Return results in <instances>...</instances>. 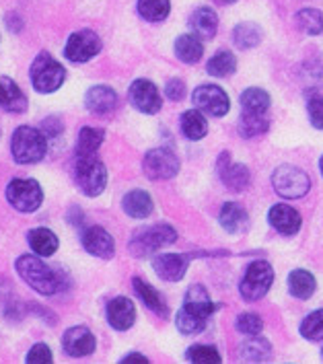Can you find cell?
I'll return each mask as SVG.
<instances>
[{
	"label": "cell",
	"instance_id": "cell-28",
	"mask_svg": "<svg viewBox=\"0 0 323 364\" xmlns=\"http://www.w3.org/2000/svg\"><path fill=\"white\" fill-rule=\"evenodd\" d=\"M221 225L227 232H239L248 227V214L239 204L228 202L221 210Z\"/></svg>",
	"mask_w": 323,
	"mask_h": 364
},
{
	"label": "cell",
	"instance_id": "cell-47",
	"mask_svg": "<svg viewBox=\"0 0 323 364\" xmlns=\"http://www.w3.org/2000/svg\"><path fill=\"white\" fill-rule=\"evenodd\" d=\"M319 167H322V175H323V156H322V163H319Z\"/></svg>",
	"mask_w": 323,
	"mask_h": 364
},
{
	"label": "cell",
	"instance_id": "cell-36",
	"mask_svg": "<svg viewBox=\"0 0 323 364\" xmlns=\"http://www.w3.org/2000/svg\"><path fill=\"white\" fill-rule=\"evenodd\" d=\"M297 23L309 36H319L323 31V15L317 9H303L297 15Z\"/></svg>",
	"mask_w": 323,
	"mask_h": 364
},
{
	"label": "cell",
	"instance_id": "cell-12",
	"mask_svg": "<svg viewBox=\"0 0 323 364\" xmlns=\"http://www.w3.org/2000/svg\"><path fill=\"white\" fill-rule=\"evenodd\" d=\"M130 101L132 105L142 112V114H157L163 105V99H161V93L159 89L152 85L151 80H144V78H138L134 80L132 87H130Z\"/></svg>",
	"mask_w": 323,
	"mask_h": 364
},
{
	"label": "cell",
	"instance_id": "cell-38",
	"mask_svg": "<svg viewBox=\"0 0 323 364\" xmlns=\"http://www.w3.org/2000/svg\"><path fill=\"white\" fill-rule=\"evenodd\" d=\"M270 342L266 340H260V338H253V340H249L243 344L241 348V356L249 360V363H262V360H266L268 356H270Z\"/></svg>",
	"mask_w": 323,
	"mask_h": 364
},
{
	"label": "cell",
	"instance_id": "cell-11",
	"mask_svg": "<svg viewBox=\"0 0 323 364\" xmlns=\"http://www.w3.org/2000/svg\"><path fill=\"white\" fill-rule=\"evenodd\" d=\"M101 52V39L97 38V33L89 31V29H83V31H76L73 33L68 41H66V48H64V54L70 62H89L91 58H95Z\"/></svg>",
	"mask_w": 323,
	"mask_h": 364
},
{
	"label": "cell",
	"instance_id": "cell-7",
	"mask_svg": "<svg viewBox=\"0 0 323 364\" xmlns=\"http://www.w3.org/2000/svg\"><path fill=\"white\" fill-rule=\"evenodd\" d=\"M272 282H274V269H272V266L268 262L258 259V262L249 264L248 272H245V276H243V280L239 284V292H241V296L248 303H255L262 296H266Z\"/></svg>",
	"mask_w": 323,
	"mask_h": 364
},
{
	"label": "cell",
	"instance_id": "cell-13",
	"mask_svg": "<svg viewBox=\"0 0 323 364\" xmlns=\"http://www.w3.org/2000/svg\"><path fill=\"white\" fill-rule=\"evenodd\" d=\"M95 336L83 326L70 327L64 338H62V346H64V352L68 356H75V358H83V356H89L95 352Z\"/></svg>",
	"mask_w": 323,
	"mask_h": 364
},
{
	"label": "cell",
	"instance_id": "cell-30",
	"mask_svg": "<svg viewBox=\"0 0 323 364\" xmlns=\"http://www.w3.org/2000/svg\"><path fill=\"white\" fill-rule=\"evenodd\" d=\"M103 130L99 128H83L80 134H78V140H76V156H85V154H97L101 142H103Z\"/></svg>",
	"mask_w": 323,
	"mask_h": 364
},
{
	"label": "cell",
	"instance_id": "cell-40",
	"mask_svg": "<svg viewBox=\"0 0 323 364\" xmlns=\"http://www.w3.org/2000/svg\"><path fill=\"white\" fill-rule=\"evenodd\" d=\"M175 323H177V329L181 331V333H186V336H191V333H200L204 327H206V321H202V319H198V317H194L190 315L188 311H179L177 313V319H175Z\"/></svg>",
	"mask_w": 323,
	"mask_h": 364
},
{
	"label": "cell",
	"instance_id": "cell-23",
	"mask_svg": "<svg viewBox=\"0 0 323 364\" xmlns=\"http://www.w3.org/2000/svg\"><path fill=\"white\" fill-rule=\"evenodd\" d=\"M122 206H124V212L132 218H147L154 208L152 198L142 190H134V192L126 193Z\"/></svg>",
	"mask_w": 323,
	"mask_h": 364
},
{
	"label": "cell",
	"instance_id": "cell-6",
	"mask_svg": "<svg viewBox=\"0 0 323 364\" xmlns=\"http://www.w3.org/2000/svg\"><path fill=\"white\" fill-rule=\"evenodd\" d=\"M272 186L286 200H297L303 198L311 190V179L309 175L295 167V165H280L276 171L272 173Z\"/></svg>",
	"mask_w": 323,
	"mask_h": 364
},
{
	"label": "cell",
	"instance_id": "cell-5",
	"mask_svg": "<svg viewBox=\"0 0 323 364\" xmlns=\"http://www.w3.org/2000/svg\"><path fill=\"white\" fill-rule=\"evenodd\" d=\"M177 239V232L171 225H154L149 229L138 230L130 241V253L136 257H147L165 245H171Z\"/></svg>",
	"mask_w": 323,
	"mask_h": 364
},
{
	"label": "cell",
	"instance_id": "cell-27",
	"mask_svg": "<svg viewBox=\"0 0 323 364\" xmlns=\"http://www.w3.org/2000/svg\"><path fill=\"white\" fill-rule=\"evenodd\" d=\"M315 276L305 272V269H295L290 276H288V288H290V294L301 299V301H307L313 292H315Z\"/></svg>",
	"mask_w": 323,
	"mask_h": 364
},
{
	"label": "cell",
	"instance_id": "cell-14",
	"mask_svg": "<svg viewBox=\"0 0 323 364\" xmlns=\"http://www.w3.org/2000/svg\"><path fill=\"white\" fill-rule=\"evenodd\" d=\"M83 247L101 259H112L115 253L114 237L103 227H89L83 232Z\"/></svg>",
	"mask_w": 323,
	"mask_h": 364
},
{
	"label": "cell",
	"instance_id": "cell-10",
	"mask_svg": "<svg viewBox=\"0 0 323 364\" xmlns=\"http://www.w3.org/2000/svg\"><path fill=\"white\" fill-rule=\"evenodd\" d=\"M194 105L202 112V114L214 115V117H223L228 114V107H231V101H228L227 93L216 87V85H202L194 91L191 97Z\"/></svg>",
	"mask_w": 323,
	"mask_h": 364
},
{
	"label": "cell",
	"instance_id": "cell-33",
	"mask_svg": "<svg viewBox=\"0 0 323 364\" xmlns=\"http://www.w3.org/2000/svg\"><path fill=\"white\" fill-rule=\"evenodd\" d=\"M241 105H243V112H249V114H266L270 109V95L262 89L251 87L241 95Z\"/></svg>",
	"mask_w": 323,
	"mask_h": 364
},
{
	"label": "cell",
	"instance_id": "cell-2",
	"mask_svg": "<svg viewBox=\"0 0 323 364\" xmlns=\"http://www.w3.org/2000/svg\"><path fill=\"white\" fill-rule=\"evenodd\" d=\"M75 181L76 186H78V190L85 193V196L95 198V196H99V193L105 190L107 169L97 159V154L78 156L75 163Z\"/></svg>",
	"mask_w": 323,
	"mask_h": 364
},
{
	"label": "cell",
	"instance_id": "cell-20",
	"mask_svg": "<svg viewBox=\"0 0 323 364\" xmlns=\"http://www.w3.org/2000/svg\"><path fill=\"white\" fill-rule=\"evenodd\" d=\"M0 107L11 114H23L27 109V97L23 95L15 80L0 77Z\"/></svg>",
	"mask_w": 323,
	"mask_h": 364
},
{
	"label": "cell",
	"instance_id": "cell-37",
	"mask_svg": "<svg viewBox=\"0 0 323 364\" xmlns=\"http://www.w3.org/2000/svg\"><path fill=\"white\" fill-rule=\"evenodd\" d=\"M301 333L311 342H323V309H317L315 313L305 317V321L301 323Z\"/></svg>",
	"mask_w": 323,
	"mask_h": 364
},
{
	"label": "cell",
	"instance_id": "cell-48",
	"mask_svg": "<svg viewBox=\"0 0 323 364\" xmlns=\"http://www.w3.org/2000/svg\"><path fill=\"white\" fill-rule=\"evenodd\" d=\"M322 354H323V350H322Z\"/></svg>",
	"mask_w": 323,
	"mask_h": 364
},
{
	"label": "cell",
	"instance_id": "cell-18",
	"mask_svg": "<svg viewBox=\"0 0 323 364\" xmlns=\"http://www.w3.org/2000/svg\"><path fill=\"white\" fill-rule=\"evenodd\" d=\"M184 311H188L190 315L202 319V321H208V317L214 313V303L208 296V290L202 287V284H194L188 288L186 292V301H184Z\"/></svg>",
	"mask_w": 323,
	"mask_h": 364
},
{
	"label": "cell",
	"instance_id": "cell-17",
	"mask_svg": "<svg viewBox=\"0 0 323 364\" xmlns=\"http://www.w3.org/2000/svg\"><path fill=\"white\" fill-rule=\"evenodd\" d=\"M218 173L223 177V183L233 192H243L249 186V169L245 165L231 163V156L227 153L218 159Z\"/></svg>",
	"mask_w": 323,
	"mask_h": 364
},
{
	"label": "cell",
	"instance_id": "cell-16",
	"mask_svg": "<svg viewBox=\"0 0 323 364\" xmlns=\"http://www.w3.org/2000/svg\"><path fill=\"white\" fill-rule=\"evenodd\" d=\"M107 321L117 331H126L136 321V307L128 296H115L107 305Z\"/></svg>",
	"mask_w": 323,
	"mask_h": 364
},
{
	"label": "cell",
	"instance_id": "cell-41",
	"mask_svg": "<svg viewBox=\"0 0 323 364\" xmlns=\"http://www.w3.org/2000/svg\"><path fill=\"white\" fill-rule=\"evenodd\" d=\"M237 329L241 333H248V336H258L264 329V321L255 313H241L237 317Z\"/></svg>",
	"mask_w": 323,
	"mask_h": 364
},
{
	"label": "cell",
	"instance_id": "cell-43",
	"mask_svg": "<svg viewBox=\"0 0 323 364\" xmlns=\"http://www.w3.org/2000/svg\"><path fill=\"white\" fill-rule=\"evenodd\" d=\"M52 363V350L46 344H36L27 354V364H50Z\"/></svg>",
	"mask_w": 323,
	"mask_h": 364
},
{
	"label": "cell",
	"instance_id": "cell-46",
	"mask_svg": "<svg viewBox=\"0 0 323 364\" xmlns=\"http://www.w3.org/2000/svg\"><path fill=\"white\" fill-rule=\"evenodd\" d=\"M218 4H233V2H237V0H216Z\"/></svg>",
	"mask_w": 323,
	"mask_h": 364
},
{
	"label": "cell",
	"instance_id": "cell-42",
	"mask_svg": "<svg viewBox=\"0 0 323 364\" xmlns=\"http://www.w3.org/2000/svg\"><path fill=\"white\" fill-rule=\"evenodd\" d=\"M307 112H309V119L313 124V128L323 130V97L313 95L307 103Z\"/></svg>",
	"mask_w": 323,
	"mask_h": 364
},
{
	"label": "cell",
	"instance_id": "cell-45",
	"mask_svg": "<svg viewBox=\"0 0 323 364\" xmlns=\"http://www.w3.org/2000/svg\"><path fill=\"white\" fill-rule=\"evenodd\" d=\"M120 363L122 364H147L149 360H147V356H142V354H128V356H124Z\"/></svg>",
	"mask_w": 323,
	"mask_h": 364
},
{
	"label": "cell",
	"instance_id": "cell-9",
	"mask_svg": "<svg viewBox=\"0 0 323 364\" xmlns=\"http://www.w3.org/2000/svg\"><path fill=\"white\" fill-rule=\"evenodd\" d=\"M142 169L152 181L171 179L179 173V159L169 149H154V151H149L144 156Z\"/></svg>",
	"mask_w": 323,
	"mask_h": 364
},
{
	"label": "cell",
	"instance_id": "cell-21",
	"mask_svg": "<svg viewBox=\"0 0 323 364\" xmlns=\"http://www.w3.org/2000/svg\"><path fill=\"white\" fill-rule=\"evenodd\" d=\"M190 29L194 36L200 39H212L216 36L218 29V17L216 13L208 6H200L191 13L190 17Z\"/></svg>",
	"mask_w": 323,
	"mask_h": 364
},
{
	"label": "cell",
	"instance_id": "cell-29",
	"mask_svg": "<svg viewBox=\"0 0 323 364\" xmlns=\"http://www.w3.org/2000/svg\"><path fill=\"white\" fill-rule=\"evenodd\" d=\"M181 132L186 134V138L190 140H202L204 136L208 134V122L206 117L198 112H186L181 115Z\"/></svg>",
	"mask_w": 323,
	"mask_h": 364
},
{
	"label": "cell",
	"instance_id": "cell-31",
	"mask_svg": "<svg viewBox=\"0 0 323 364\" xmlns=\"http://www.w3.org/2000/svg\"><path fill=\"white\" fill-rule=\"evenodd\" d=\"M171 11V2L169 0H138V13L140 17L151 23L167 19Z\"/></svg>",
	"mask_w": 323,
	"mask_h": 364
},
{
	"label": "cell",
	"instance_id": "cell-25",
	"mask_svg": "<svg viewBox=\"0 0 323 364\" xmlns=\"http://www.w3.org/2000/svg\"><path fill=\"white\" fill-rule=\"evenodd\" d=\"M202 39L194 33H186L175 41V56L179 58L184 64H196L202 58Z\"/></svg>",
	"mask_w": 323,
	"mask_h": 364
},
{
	"label": "cell",
	"instance_id": "cell-19",
	"mask_svg": "<svg viewBox=\"0 0 323 364\" xmlns=\"http://www.w3.org/2000/svg\"><path fill=\"white\" fill-rule=\"evenodd\" d=\"M268 220H270V225L278 230L280 235H295V232H299L301 223H303L301 220V214L295 210V208L286 206V204L272 206L270 214H268Z\"/></svg>",
	"mask_w": 323,
	"mask_h": 364
},
{
	"label": "cell",
	"instance_id": "cell-24",
	"mask_svg": "<svg viewBox=\"0 0 323 364\" xmlns=\"http://www.w3.org/2000/svg\"><path fill=\"white\" fill-rule=\"evenodd\" d=\"M27 241H29V247L36 251L39 257H50L58 250V237L52 230L43 229V227L29 230Z\"/></svg>",
	"mask_w": 323,
	"mask_h": 364
},
{
	"label": "cell",
	"instance_id": "cell-34",
	"mask_svg": "<svg viewBox=\"0 0 323 364\" xmlns=\"http://www.w3.org/2000/svg\"><path fill=\"white\" fill-rule=\"evenodd\" d=\"M268 128H270V122L264 117V114H249V112H245L239 119V134L243 138H253V136L264 134Z\"/></svg>",
	"mask_w": 323,
	"mask_h": 364
},
{
	"label": "cell",
	"instance_id": "cell-8",
	"mask_svg": "<svg viewBox=\"0 0 323 364\" xmlns=\"http://www.w3.org/2000/svg\"><path fill=\"white\" fill-rule=\"evenodd\" d=\"M6 200L15 210L29 214L36 212L43 202V192L38 181L33 179H13L6 186Z\"/></svg>",
	"mask_w": 323,
	"mask_h": 364
},
{
	"label": "cell",
	"instance_id": "cell-35",
	"mask_svg": "<svg viewBox=\"0 0 323 364\" xmlns=\"http://www.w3.org/2000/svg\"><path fill=\"white\" fill-rule=\"evenodd\" d=\"M235 68H237V60H235V56H233L231 52H218L216 56L210 58L208 66H206L208 75L218 78L233 75Z\"/></svg>",
	"mask_w": 323,
	"mask_h": 364
},
{
	"label": "cell",
	"instance_id": "cell-15",
	"mask_svg": "<svg viewBox=\"0 0 323 364\" xmlns=\"http://www.w3.org/2000/svg\"><path fill=\"white\" fill-rule=\"evenodd\" d=\"M190 266V257L188 255H179V253H165L154 257L152 268L157 272L159 278L167 280V282H177L186 276V269Z\"/></svg>",
	"mask_w": 323,
	"mask_h": 364
},
{
	"label": "cell",
	"instance_id": "cell-39",
	"mask_svg": "<svg viewBox=\"0 0 323 364\" xmlns=\"http://www.w3.org/2000/svg\"><path fill=\"white\" fill-rule=\"evenodd\" d=\"M186 358L190 360L191 364H221V354L212 348V346H191L186 354Z\"/></svg>",
	"mask_w": 323,
	"mask_h": 364
},
{
	"label": "cell",
	"instance_id": "cell-26",
	"mask_svg": "<svg viewBox=\"0 0 323 364\" xmlns=\"http://www.w3.org/2000/svg\"><path fill=\"white\" fill-rule=\"evenodd\" d=\"M134 290L140 296V301L151 309L152 313H157L159 317H167V305H165V301L161 299V294L149 282H144L142 278H134Z\"/></svg>",
	"mask_w": 323,
	"mask_h": 364
},
{
	"label": "cell",
	"instance_id": "cell-3",
	"mask_svg": "<svg viewBox=\"0 0 323 364\" xmlns=\"http://www.w3.org/2000/svg\"><path fill=\"white\" fill-rule=\"evenodd\" d=\"M11 151L19 165H33L46 156L48 144L39 130L31 128V126H21L13 134Z\"/></svg>",
	"mask_w": 323,
	"mask_h": 364
},
{
	"label": "cell",
	"instance_id": "cell-22",
	"mask_svg": "<svg viewBox=\"0 0 323 364\" xmlns=\"http://www.w3.org/2000/svg\"><path fill=\"white\" fill-rule=\"evenodd\" d=\"M85 105H87V109L91 114L105 115L115 109L117 95H115L114 89H110V87H93L85 97Z\"/></svg>",
	"mask_w": 323,
	"mask_h": 364
},
{
	"label": "cell",
	"instance_id": "cell-44",
	"mask_svg": "<svg viewBox=\"0 0 323 364\" xmlns=\"http://www.w3.org/2000/svg\"><path fill=\"white\" fill-rule=\"evenodd\" d=\"M165 95L169 97L171 101H181V99L186 97V85H184V80L171 78V80L165 85Z\"/></svg>",
	"mask_w": 323,
	"mask_h": 364
},
{
	"label": "cell",
	"instance_id": "cell-32",
	"mask_svg": "<svg viewBox=\"0 0 323 364\" xmlns=\"http://www.w3.org/2000/svg\"><path fill=\"white\" fill-rule=\"evenodd\" d=\"M233 41L241 50H251L262 41V29L255 23H241V25L235 27Z\"/></svg>",
	"mask_w": 323,
	"mask_h": 364
},
{
	"label": "cell",
	"instance_id": "cell-1",
	"mask_svg": "<svg viewBox=\"0 0 323 364\" xmlns=\"http://www.w3.org/2000/svg\"><path fill=\"white\" fill-rule=\"evenodd\" d=\"M15 268L19 272L21 278L39 294L50 296V294H56L62 290V278L58 276V272H54L36 255H21Z\"/></svg>",
	"mask_w": 323,
	"mask_h": 364
},
{
	"label": "cell",
	"instance_id": "cell-4",
	"mask_svg": "<svg viewBox=\"0 0 323 364\" xmlns=\"http://www.w3.org/2000/svg\"><path fill=\"white\" fill-rule=\"evenodd\" d=\"M31 82H33V89L38 93H54L62 87L64 78H66V70L62 68V64H58L54 58L46 52H41L33 64H31Z\"/></svg>",
	"mask_w": 323,
	"mask_h": 364
}]
</instances>
